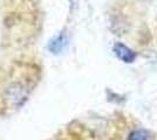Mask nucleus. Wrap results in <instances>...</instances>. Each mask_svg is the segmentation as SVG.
<instances>
[{
	"label": "nucleus",
	"instance_id": "nucleus-1",
	"mask_svg": "<svg viewBox=\"0 0 157 140\" xmlns=\"http://www.w3.org/2000/svg\"><path fill=\"white\" fill-rule=\"evenodd\" d=\"M28 89L20 82H13L8 84L4 90V99L8 106H19L28 96Z\"/></svg>",
	"mask_w": 157,
	"mask_h": 140
},
{
	"label": "nucleus",
	"instance_id": "nucleus-2",
	"mask_svg": "<svg viewBox=\"0 0 157 140\" xmlns=\"http://www.w3.org/2000/svg\"><path fill=\"white\" fill-rule=\"evenodd\" d=\"M114 53L120 60L125 63H131L136 59V54L134 53L130 48L124 46L123 43H116L114 46Z\"/></svg>",
	"mask_w": 157,
	"mask_h": 140
},
{
	"label": "nucleus",
	"instance_id": "nucleus-3",
	"mask_svg": "<svg viewBox=\"0 0 157 140\" xmlns=\"http://www.w3.org/2000/svg\"><path fill=\"white\" fill-rule=\"evenodd\" d=\"M66 46H67V36H66L65 33H61L49 41V43H48V49H49V52H52V53L59 54L65 49Z\"/></svg>",
	"mask_w": 157,
	"mask_h": 140
},
{
	"label": "nucleus",
	"instance_id": "nucleus-4",
	"mask_svg": "<svg viewBox=\"0 0 157 140\" xmlns=\"http://www.w3.org/2000/svg\"><path fill=\"white\" fill-rule=\"evenodd\" d=\"M148 132L144 130H137L131 132L130 135L128 137V140H148Z\"/></svg>",
	"mask_w": 157,
	"mask_h": 140
}]
</instances>
